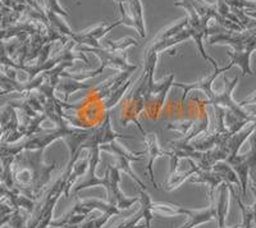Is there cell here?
I'll use <instances>...</instances> for the list:
<instances>
[{
    "mask_svg": "<svg viewBox=\"0 0 256 228\" xmlns=\"http://www.w3.org/2000/svg\"><path fill=\"white\" fill-rule=\"evenodd\" d=\"M44 150H24L13 156L14 188L22 195L35 202L44 195L45 188L52 180V172L56 168V162L52 164L42 163Z\"/></svg>",
    "mask_w": 256,
    "mask_h": 228,
    "instance_id": "cell-1",
    "label": "cell"
},
{
    "mask_svg": "<svg viewBox=\"0 0 256 228\" xmlns=\"http://www.w3.org/2000/svg\"><path fill=\"white\" fill-rule=\"evenodd\" d=\"M232 67L233 64L230 63V64H227L223 68H216L212 74H210L209 76H206L204 80H201V81L196 82V84L184 85V84H176V82H173V86L184 88V100L190 91L201 90L204 91V92H206V95L209 96V100H208V102H204V104H212V106H214L216 108H220L222 106V108L227 109L228 113L232 114L233 117L238 120H255V114H250L248 113V112L244 110V104H248V102H252L254 104V98H255V95L252 94L248 99L244 100L242 102H237L236 100H233L232 98L233 90H234V88H236L237 84H238V76L234 77L230 82L224 77V82H226L227 85L224 88L223 92H214V91H212V82H214V80H216L219 74H222L223 72H226V70H230Z\"/></svg>",
    "mask_w": 256,
    "mask_h": 228,
    "instance_id": "cell-2",
    "label": "cell"
},
{
    "mask_svg": "<svg viewBox=\"0 0 256 228\" xmlns=\"http://www.w3.org/2000/svg\"><path fill=\"white\" fill-rule=\"evenodd\" d=\"M152 210L166 216H188V222L180 228H195L202 223L210 222L216 220V202H212L208 208L204 209H187L182 206L172 204H163V202H155L152 205Z\"/></svg>",
    "mask_w": 256,
    "mask_h": 228,
    "instance_id": "cell-3",
    "label": "cell"
},
{
    "mask_svg": "<svg viewBox=\"0 0 256 228\" xmlns=\"http://www.w3.org/2000/svg\"><path fill=\"white\" fill-rule=\"evenodd\" d=\"M146 70H144V74L141 76V78L136 82V86H134V91H132V95L130 98H127L123 106H120V123L122 126H127L130 122H134L136 124V127L140 130V132L142 134H145V130L142 128V126L138 122V116L141 114V112L145 109V102H144V98H145V84H146Z\"/></svg>",
    "mask_w": 256,
    "mask_h": 228,
    "instance_id": "cell-4",
    "label": "cell"
},
{
    "mask_svg": "<svg viewBox=\"0 0 256 228\" xmlns=\"http://www.w3.org/2000/svg\"><path fill=\"white\" fill-rule=\"evenodd\" d=\"M100 150L109 152V154L116 155V159H118V162H116V166H118V168H120V172L127 173V174L130 176L131 178H134V181L136 182L138 186H140V188L146 190L145 184H144V182L140 180V177H138V176H137L136 173L131 170V166H130V164H131V162L141 160V159H142V155L145 154V152H128V150L124 149L122 145L116 144V140L110 141L109 144H105V145H102V146H100Z\"/></svg>",
    "mask_w": 256,
    "mask_h": 228,
    "instance_id": "cell-5",
    "label": "cell"
},
{
    "mask_svg": "<svg viewBox=\"0 0 256 228\" xmlns=\"http://www.w3.org/2000/svg\"><path fill=\"white\" fill-rule=\"evenodd\" d=\"M109 170V177H110V184H109V188L106 190L108 192V202L109 204H113L114 206L123 210V209H130L134 202H138V198H127L124 194L122 192L120 188V170L118 168V166H108Z\"/></svg>",
    "mask_w": 256,
    "mask_h": 228,
    "instance_id": "cell-6",
    "label": "cell"
},
{
    "mask_svg": "<svg viewBox=\"0 0 256 228\" xmlns=\"http://www.w3.org/2000/svg\"><path fill=\"white\" fill-rule=\"evenodd\" d=\"M120 24H123L122 20H118L113 24H100V26L88 30L84 32H72V35L70 36V40H72L73 42H78V44L88 45L90 48H102V44L99 42L100 38H104L106 34L110 32L112 30L120 26Z\"/></svg>",
    "mask_w": 256,
    "mask_h": 228,
    "instance_id": "cell-7",
    "label": "cell"
},
{
    "mask_svg": "<svg viewBox=\"0 0 256 228\" xmlns=\"http://www.w3.org/2000/svg\"><path fill=\"white\" fill-rule=\"evenodd\" d=\"M146 142V148H148V167H146V172L148 174V178L152 181V184H154V188L156 190H159V186L156 184L154 180V162L158 158H162V156H166V149H162L158 142V138L155 134H144Z\"/></svg>",
    "mask_w": 256,
    "mask_h": 228,
    "instance_id": "cell-8",
    "label": "cell"
},
{
    "mask_svg": "<svg viewBox=\"0 0 256 228\" xmlns=\"http://www.w3.org/2000/svg\"><path fill=\"white\" fill-rule=\"evenodd\" d=\"M254 50H255V46H248L240 50H233V52L228 53V56L230 58V63H232L233 66H238L241 68L244 76H246V74L252 76L254 74L252 70L250 67V59L254 53Z\"/></svg>",
    "mask_w": 256,
    "mask_h": 228,
    "instance_id": "cell-9",
    "label": "cell"
},
{
    "mask_svg": "<svg viewBox=\"0 0 256 228\" xmlns=\"http://www.w3.org/2000/svg\"><path fill=\"white\" fill-rule=\"evenodd\" d=\"M228 209H230V188H228V184H222L220 188H219L218 202L216 205V220L218 223V228H223L226 226Z\"/></svg>",
    "mask_w": 256,
    "mask_h": 228,
    "instance_id": "cell-10",
    "label": "cell"
},
{
    "mask_svg": "<svg viewBox=\"0 0 256 228\" xmlns=\"http://www.w3.org/2000/svg\"><path fill=\"white\" fill-rule=\"evenodd\" d=\"M88 170V156H86V158L84 159L78 158L76 162H74V164H73L72 170H70V173L68 174L67 178H64L63 177L64 181H66V186H64L63 194L67 199L70 198V190H72V188L74 186L77 180H78L81 176L86 174Z\"/></svg>",
    "mask_w": 256,
    "mask_h": 228,
    "instance_id": "cell-11",
    "label": "cell"
},
{
    "mask_svg": "<svg viewBox=\"0 0 256 228\" xmlns=\"http://www.w3.org/2000/svg\"><path fill=\"white\" fill-rule=\"evenodd\" d=\"M128 3V12L134 20V30H136L141 38H146V28L145 20H144V8L141 0H127Z\"/></svg>",
    "mask_w": 256,
    "mask_h": 228,
    "instance_id": "cell-12",
    "label": "cell"
},
{
    "mask_svg": "<svg viewBox=\"0 0 256 228\" xmlns=\"http://www.w3.org/2000/svg\"><path fill=\"white\" fill-rule=\"evenodd\" d=\"M230 194L236 198V202L238 204L240 209L242 212V228H254V220H255V204L252 205H244L242 202L241 198L236 195V191L233 188V186H228Z\"/></svg>",
    "mask_w": 256,
    "mask_h": 228,
    "instance_id": "cell-13",
    "label": "cell"
},
{
    "mask_svg": "<svg viewBox=\"0 0 256 228\" xmlns=\"http://www.w3.org/2000/svg\"><path fill=\"white\" fill-rule=\"evenodd\" d=\"M140 194V198H138V202H141V210H142L144 214V220H145V228H152V220L154 218V210H152V205H154V202H152V196L146 192V190H142L140 188L138 191Z\"/></svg>",
    "mask_w": 256,
    "mask_h": 228,
    "instance_id": "cell-14",
    "label": "cell"
},
{
    "mask_svg": "<svg viewBox=\"0 0 256 228\" xmlns=\"http://www.w3.org/2000/svg\"><path fill=\"white\" fill-rule=\"evenodd\" d=\"M114 2H116V6H118V9H120V20H122L123 24L128 27H134V20H132L131 16H130V12H128L127 0H114Z\"/></svg>",
    "mask_w": 256,
    "mask_h": 228,
    "instance_id": "cell-15",
    "label": "cell"
},
{
    "mask_svg": "<svg viewBox=\"0 0 256 228\" xmlns=\"http://www.w3.org/2000/svg\"><path fill=\"white\" fill-rule=\"evenodd\" d=\"M144 218V214H142V210H138L137 212L134 216H132L130 220H124V222L120 223L118 226H116L114 228H144L145 226H140L138 224V222H140L141 220Z\"/></svg>",
    "mask_w": 256,
    "mask_h": 228,
    "instance_id": "cell-16",
    "label": "cell"
},
{
    "mask_svg": "<svg viewBox=\"0 0 256 228\" xmlns=\"http://www.w3.org/2000/svg\"><path fill=\"white\" fill-rule=\"evenodd\" d=\"M110 214H102V216L92 218V220L84 222L82 226H78V228H102L105 223L110 220Z\"/></svg>",
    "mask_w": 256,
    "mask_h": 228,
    "instance_id": "cell-17",
    "label": "cell"
},
{
    "mask_svg": "<svg viewBox=\"0 0 256 228\" xmlns=\"http://www.w3.org/2000/svg\"><path fill=\"white\" fill-rule=\"evenodd\" d=\"M223 228H242V227H241V224H240V226H232V227H226V226H224Z\"/></svg>",
    "mask_w": 256,
    "mask_h": 228,
    "instance_id": "cell-18",
    "label": "cell"
}]
</instances>
